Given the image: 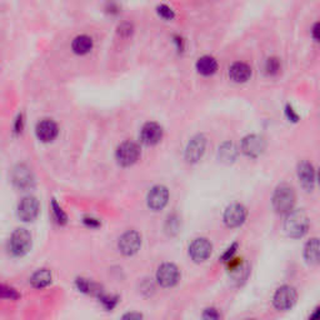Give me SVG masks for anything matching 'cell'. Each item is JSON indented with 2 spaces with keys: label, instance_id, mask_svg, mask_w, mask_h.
I'll use <instances>...</instances> for the list:
<instances>
[{
  "label": "cell",
  "instance_id": "6da1fadb",
  "mask_svg": "<svg viewBox=\"0 0 320 320\" xmlns=\"http://www.w3.org/2000/svg\"><path fill=\"white\" fill-rule=\"evenodd\" d=\"M284 230L288 237L298 239L304 237L309 230V218L303 210H293L287 214L284 222Z\"/></svg>",
  "mask_w": 320,
  "mask_h": 320
},
{
  "label": "cell",
  "instance_id": "7a4b0ae2",
  "mask_svg": "<svg viewBox=\"0 0 320 320\" xmlns=\"http://www.w3.org/2000/svg\"><path fill=\"white\" fill-rule=\"evenodd\" d=\"M273 206L278 214H285L294 209L295 205V193L293 188L287 184L279 185L273 194Z\"/></svg>",
  "mask_w": 320,
  "mask_h": 320
},
{
  "label": "cell",
  "instance_id": "3957f363",
  "mask_svg": "<svg viewBox=\"0 0 320 320\" xmlns=\"http://www.w3.org/2000/svg\"><path fill=\"white\" fill-rule=\"evenodd\" d=\"M9 248L13 255L23 256L30 250L31 248V235L28 230L17 229L10 237Z\"/></svg>",
  "mask_w": 320,
  "mask_h": 320
},
{
  "label": "cell",
  "instance_id": "277c9868",
  "mask_svg": "<svg viewBox=\"0 0 320 320\" xmlns=\"http://www.w3.org/2000/svg\"><path fill=\"white\" fill-rule=\"evenodd\" d=\"M298 294L290 285H283L277 290L273 298V304L278 310H289L296 303Z\"/></svg>",
  "mask_w": 320,
  "mask_h": 320
},
{
  "label": "cell",
  "instance_id": "5b68a950",
  "mask_svg": "<svg viewBox=\"0 0 320 320\" xmlns=\"http://www.w3.org/2000/svg\"><path fill=\"white\" fill-rule=\"evenodd\" d=\"M266 148V143L263 136L251 134L245 136L241 141V151L249 158H258L264 153Z\"/></svg>",
  "mask_w": 320,
  "mask_h": 320
},
{
  "label": "cell",
  "instance_id": "8992f818",
  "mask_svg": "<svg viewBox=\"0 0 320 320\" xmlns=\"http://www.w3.org/2000/svg\"><path fill=\"white\" fill-rule=\"evenodd\" d=\"M140 156V149L133 141H125L120 144L117 150V160L123 167L133 165Z\"/></svg>",
  "mask_w": 320,
  "mask_h": 320
},
{
  "label": "cell",
  "instance_id": "52a82bcc",
  "mask_svg": "<svg viewBox=\"0 0 320 320\" xmlns=\"http://www.w3.org/2000/svg\"><path fill=\"white\" fill-rule=\"evenodd\" d=\"M180 273L179 269L174 265V264L165 263L158 269L156 273V280L162 287L164 288H172L179 282Z\"/></svg>",
  "mask_w": 320,
  "mask_h": 320
},
{
  "label": "cell",
  "instance_id": "ba28073f",
  "mask_svg": "<svg viewBox=\"0 0 320 320\" xmlns=\"http://www.w3.org/2000/svg\"><path fill=\"white\" fill-rule=\"evenodd\" d=\"M141 245V237L139 235V233H136L135 230H129V232L124 233V234L120 237L119 243V250L122 251L124 255H133L136 251L140 249Z\"/></svg>",
  "mask_w": 320,
  "mask_h": 320
},
{
  "label": "cell",
  "instance_id": "9c48e42d",
  "mask_svg": "<svg viewBox=\"0 0 320 320\" xmlns=\"http://www.w3.org/2000/svg\"><path fill=\"white\" fill-rule=\"evenodd\" d=\"M211 246L210 241L208 239H204V238H199L195 239L189 246V255L196 263H200V261L206 260V259L210 256L211 254Z\"/></svg>",
  "mask_w": 320,
  "mask_h": 320
},
{
  "label": "cell",
  "instance_id": "30bf717a",
  "mask_svg": "<svg viewBox=\"0 0 320 320\" xmlns=\"http://www.w3.org/2000/svg\"><path fill=\"white\" fill-rule=\"evenodd\" d=\"M39 214V203L34 196H25L18 205V215L23 222H33Z\"/></svg>",
  "mask_w": 320,
  "mask_h": 320
},
{
  "label": "cell",
  "instance_id": "8fae6325",
  "mask_svg": "<svg viewBox=\"0 0 320 320\" xmlns=\"http://www.w3.org/2000/svg\"><path fill=\"white\" fill-rule=\"evenodd\" d=\"M13 183L17 188L27 190V189L33 188L34 185V177L31 170L29 169L27 165H18L14 168L12 174Z\"/></svg>",
  "mask_w": 320,
  "mask_h": 320
},
{
  "label": "cell",
  "instance_id": "7c38bea8",
  "mask_svg": "<svg viewBox=\"0 0 320 320\" xmlns=\"http://www.w3.org/2000/svg\"><path fill=\"white\" fill-rule=\"evenodd\" d=\"M169 200V191L163 185H156L149 191L148 194V206L153 210H162Z\"/></svg>",
  "mask_w": 320,
  "mask_h": 320
},
{
  "label": "cell",
  "instance_id": "4fadbf2b",
  "mask_svg": "<svg viewBox=\"0 0 320 320\" xmlns=\"http://www.w3.org/2000/svg\"><path fill=\"white\" fill-rule=\"evenodd\" d=\"M246 209L240 204H232L224 213V223L229 228H238L245 222Z\"/></svg>",
  "mask_w": 320,
  "mask_h": 320
},
{
  "label": "cell",
  "instance_id": "5bb4252c",
  "mask_svg": "<svg viewBox=\"0 0 320 320\" xmlns=\"http://www.w3.org/2000/svg\"><path fill=\"white\" fill-rule=\"evenodd\" d=\"M206 140L203 135H198L189 141L187 150H185V159L188 163H196L200 160L205 151Z\"/></svg>",
  "mask_w": 320,
  "mask_h": 320
},
{
  "label": "cell",
  "instance_id": "9a60e30c",
  "mask_svg": "<svg viewBox=\"0 0 320 320\" xmlns=\"http://www.w3.org/2000/svg\"><path fill=\"white\" fill-rule=\"evenodd\" d=\"M298 178L301 187L306 191L313 190L314 184H315V173H314V168L310 163L301 162L298 165Z\"/></svg>",
  "mask_w": 320,
  "mask_h": 320
},
{
  "label": "cell",
  "instance_id": "2e32d148",
  "mask_svg": "<svg viewBox=\"0 0 320 320\" xmlns=\"http://www.w3.org/2000/svg\"><path fill=\"white\" fill-rule=\"evenodd\" d=\"M163 129L156 123H146L140 133V139L145 145H155L162 140Z\"/></svg>",
  "mask_w": 320,
  "mask_h": 320
},
{
  "label": "cell",
  "instance_id": "e0dca14e",
  "mask_svg": "<svg viewBox=\"0 0 320 320\" xmlns=\"http://www.w3.org/2000/svg\"><path fill=\"white\" fill-rule=\"evenodd\" d=\"M36 136L39 138V140L44 141V143H49V141H53L58 135V127L53 120H41L40 123H38L35 129Z\"/></svg>",
  "mask_w": 320,
  "mask_h": 320
},
{
  "label": "cell",
  "instance_id": "ac0fdd59",
  "mask_svg": "<svg viewBox=\"0 0 320 320\" xmlns=\"http://www.w3.org/2000/svg\"><path fill=\"white\" fill-rule=\"evenodd\" d=\"M230 79L235 83H245L251 77V68L248 64L241 62H237L229 68Z\"/></svg>",
  "mask_w": 320,
  "mask_h": 320
},
{
  "label": "cell",
  "instance_id": "d6986e66",
  "mask_svg": "<svg viewBox=\"0 0 320 320\" xmlns=\"http://www.w3.org/2000/svg\"><path fill=\"white\" fill-rule=\"evenodd\" d=\"M304 258L311 265H320V239L314 238L305 244Z\"/></svg>",
  "mask_w": 320,
  "mask_h": 320
},
{
  "label": "cell",
  "instance_id": "ffe728a7",
  "mask_svg": "<svg viewBox=\"0 0 320 320\" xmlns=\"http://www.w3.org/2000/svg\"><path fill=\"white\" fill-rule=\"evenodd\" d=\"M196 70H198L199 74L204 75V77H210L217 73L218 70V63L213 57H201L200 59L196 62Z\"/></svg>",
  "mask_w": 320,
  "mask_h": 320
},
{
  "label": "cell",
  "instance_id": "44dd1931",
  "mask_svg": "<svg viewBox=\"0 0 320 320\" xmlns=\"http://www.w3.org/2000/svg\"><path fill=\"white\" fill-rule=\"evenodd\" d=\"M34 288H45L51 283V273L48 269H40L33 274L30 279Z\"/></svg>",
  "mask_w": 320,
  "mask_h": 320
},
{
  "label": "cell",
  "instance_id": "7402d4cb",
  "mask_svg": "<svg viewBox=\"0 0 320 320\" xmlns=\"http://www.w3.org/2000/svg\"><path fill=\"white\" fill-rule=\"evenodd\" d=\"M72 48L75 54H86L91 50V48H93V40H91V38H89V36L80 35L74 39Z\"/></svg>",
  "mask_w": 320,
  "mask_h": 320
},
{
  "label": "cell",
  "instance_id": "603a6c76",
  "mask_svg": "<svg viewBox=\"0 0 320 320\" xmlns=\"http://www.w3.org/2000/svg\"><path fill=\"white\" fill-rule=\"evenodd\" d=\"M237 156V149H235L234 144L225 143L223 144L222 148H219V158L225 163H230L235 159Z\"/></svg>",
  "mask_w": 320,
  "mask_h": 320
},
{
  "label": "cell",
  "instance_id": "cb8c5ba5",
  "mask_svg": "<svg viewBox=\"0 0 320 320\" xmlns=\"http://www.w3.org/2000/svg\"><path fill=\"white\" fill-rule=\"evenodd\" d=\"M280 68H282V65H280L279 59H277V58H269L265 62L264 69H265V73L268 75H277L280 72Z\"/></svg>",
  "mask_w": 320,
  "mask_h": 320
},
{
  "label": "cell",
  "instance_id": "d4e9b609",
  "mask_svg": "<svg viewBox=\"0 0 320 320\" xmlns=\"http://www.w3.org/2000/svg\"><path fill=\"white\" fill-rule=\"evenodd\" d=\"M51 209H53V214L55 217V220H57L59 224H65L68 220V217H67V214L63 211V209L60 208V205L57 203V200H55V199H53V201H51Z\"/></svg>",
  "mask_w": 320,
  "mask_h": 320
},
{
  "label": "cell",
  "instance_id": "484cf974",
  "mask_svg": "<svg viewBox=\"0 0 320 320\" xmlns=\"http://www.w3.org/2000/svg\"><path fill=\"white\" fill-rule=\"evenodd\" d=\"M237 250H238V243L232 244V245H230L229 248L227 249V251H225V253L223 254L222 260L225 261V263H228L229 260H232L233 256H234V254L237 253Z\"/></svg>",
  "mask_w": 320,
  "mask_h": 320
},
{
  "label": "cell",
  "instance_id": "4316f807",
  "mask_svg": "<svg viewBox=\"0 0 320 320\" xmlns=\"http://www.w3.org/2000/svg\"><path fill=\"white\" fill-rule=\"evenodd\" d=\"M159 15L162 18H164V19L170 20L174 18V12H173L169 7H167V5H162V7L159 8Z\"/></svg>",
  "mask_w": 320,
  "mask_h": 320
},
{
  "label": "cell",
  "instance_id": "83f0119b",
  "mask_svg": "<svg viewBox=\"0 0 320 320\" xmlns=\"http://www.w3.org/2000/svg\"><path fill=\"white\" fill-rule=\"evenodd\" d=\"M2 295L3 298H10V299H17L18 298V294L15 292L14 289L12 288H8L5 285L2 287Z\"/></svg>",
  "mask_w": 320,
  "mask_h": 320
},
{
  "label": "cell",
  "instance_id": "f1b7e54d",
  "mask_svg": "<svg viewBox=\"0 0 320 320\" xmlns=\"http://www.w3.org/2000/svg\"><path fill=\"white\" fill-rule=\"evenodd\" d=\"M285 115H287V118L290 120V122L295 123L299 120V115L296 114L295 110H294L290 105H287V108H285Z\"/></svg>",
  "mask_w": 320,
  "mask_h": 320
},
{
  "label": "cell",
  "instance_id": "f546056e",
  "mask_svg": "<svg viewBox=\"0 0 320 320\" xmlns=\"http://www.w3.org/2000/svg\"><path fill=\"white\" fill-rule=\"evenodd\" d=\"M203 318L204 319H219L220 318V314L218 313L217 309L209 308V309H206L205 311H204Z\"/></svg>",
  "mask_w": 320,
  "mask_h": 320
},
{
  "label": "cell",
  "instance_id": "4dcf8cb0",
  "mask_svg": "<svg viewBox=\"0 0 320 320\" xmlns=\"http://www.w3.org/2000/svg\"><path fill=\"white\" fill-rule=\"evenodd\" d=\"M311 36H313L314 40L320 43V22L315 23V24L313 25V29H311Z\"/></svg>",
  "mask_w": 320,
  "mask_h": 320
},
{
  "label": "cell",
  "instance_id": "1f68e13d",
  "mask_svg": "<svg viewBox=\"0 0 320 320\" xmlns=\"http://www.w3.org/2000/svg\"><path fill=\"white\" fill-rule=\"evenodd\" d=\"M84 222H85V224L90 225V227H98L99 225V222H96L95 219H85Z\"/></svg>",
  "mask_w": 320,
  "mask_h": 320
},
{
  "label": "cell",
  "instance_id": "d6a6232c",
  "mask_svg": "<svg viewBox=\"0 0 320 320\" xmlns=\"http://www.w3.org/2000/svg\"><path fill=\"white\" fill-rule=\"evenodd\" d=\"M310 319H320V308H316L314 313L310 315Z\"/></svg>",
  "mask_w": 320,
  "mask_h": 320
},
{
  "label": "cell",
  "instance_id": "836d02e7",
  "mask_svg": "<svg viewBox=\"0 0 320 320\" xmlns=\"http://www.w3.org/2000/svg\"><path fill=\"white\" fill-rule=\"evenodd\" d=\"M124 318H136V319H140L141 315H140V314H128V315H125Z\"/></svg>",
  "mask_w": 320,
  "mask_h": 320
},
{
  "label": "cell",
  "instance_id": "e575fe53",
  "mask_svg": "<svg viewBox=\"0 0 320 320\" xmlns=\"http://www.w3.org/2000/svg\"><path fill=\"white\" fill-rule=\"evenodd\" d=\"M319 180H320V173H319Z\"/></svg>",
  "mask_w": 320,
  "mask_h": 320
}]
</instances>
